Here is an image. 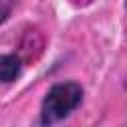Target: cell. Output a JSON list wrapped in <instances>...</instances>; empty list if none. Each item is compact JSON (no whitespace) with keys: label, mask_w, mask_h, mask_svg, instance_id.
<instances>
[{"label":"cell","mask_w":127,"mask_h":127,"mask_svg":"<svg viewBox=\"0 0 127 127\" xmlns=\"http://www.w3.org/2000/svg\"><path fill=\"white\" fill-rule=\"evenodd\" d=\"M71 4H75V6H87L91 0H69Z\"/></svg>","instance_id":"cell-4"},{"label":"cell","mask_w":127,"mask_h":127,"mask_svg":"<svg viewBox=\"0 0 127 127\" xmlns=\"http://www.w3.org/2000/svg\"><path fill=\"white\" fill-rule=\"evenodd\" d=\"M81 97L83 89L79 83L75 81L56 83L42 101V125L52 127L54 123L65 119L81 103Z\"/></svg>","instance_id":"cell-1"},{"label":"cell","mask_w":127,"mask_h":127,"mask_svg":"<svg viewBox=\"0 0 127 127\" xmlns=\"http://www.w3.org/2000/svg\"><path fill=\"white\" fill-rule=\"evenodd\" d=\"M20 58L14 54L2 56L0 58V79L2 81H14L20 73Z\"/></svg>","instance_id":"cell-2"},{"label":"cell","mask_w":127,"mask_h":127,"mask_svg":"<svg viewBox=\"0 0 127 127\" xmlns=\"http://www.w3.org/2000/svg\"><path fill=\"white\" fill-rule=\"evenodd\" d=\"M12 8H14V0H0V24L10 16Z\"/></svg>","instance_id":"cell-3"}]
</instances>
